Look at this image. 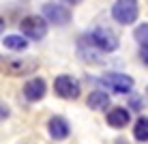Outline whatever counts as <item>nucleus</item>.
<instances>
[{
  "label": "nucleus",
  "mask_w": 148,
  "mask_h": 144,
  "mask_svg": "<svg viewBox=\"0 0 148 144\" xmlns=\"http://www.w3.org/2000/svg\"><path fill=\"white\" fill-rule=\"evenodd\" d=\"M86 43H90L92 48L101 50V52H114L118 50V37L108 28H95L86 34Z\"/></svg>",
  "instance_id": "obj_1"
},
{
  "label": "nucleus",
  "mask_w": 148,
  "mask_h": 144,
  "mask_svg": "<svg viewBox=\"0 0 148 144\" xmlns=\"http://www.w3.org/2000/svg\"><path fill=\"white\" fill-rule=\"evenodd\" d=\"M37 69V60L32 58H11V56H0V71L7 75H26Z\"/></svg>",
  "instance_id": "obj_2"
},
{
  "label": "nucleus",
  "mask_w": 148,
  "mask_h": 144,
  "mask_svg": "<svg viewBox=\"0 0 148 144\" xmlns=\"http://www.w3.org/2000/svg\"><path fill=\"white\" fill-rule=\"evenodd\" d=\"M112 15L118 24H133L140 15V7L137 0H116V4L112 7Z\"/></svg>",
  "instance_id": "obj_3"
},
{
  "label": "nucleus",
  "mask_w": 148,
  "mask_h": 144,
  "mask_svg": "<svg viewBox=\"0 0 148 144\" xmlns=\"http://www.w3.org/2000/svg\"><path fill=\"white\" fill-rule=\"evenodd\" d=\"M19 30H22L28 39L39 41V39H43L45 34H47V24H45V19L39 17V15H28V17H24L22 22H19Z\"/></svg>",
  "instance_id": "obj_4"
},
{
  "label": "nucleus",
  "mask_w": 148,
  "mask_h": 144,
  "mask_svg": "<svg viewBox=\"0 0 148 144\" xmlns=\"http://www.w3.org/2000/svg\"><path fill=\"white\" fill-rule=\"evenodd\" d=\"M99 82L103 86H108L110 90L118 92V95L131 92V88H133V78H129V75H125V73H105Z\"/></svg>",
  "instance_id": "obj_5"
},
{
  "label": "nucleus",
  "mask_w": 148,
  "mask_h": 144,
  "mask_svg": "<svg viewBox=\"0 0 148 144\" xmlns=\"http://www.w3.org/2000/svg\"><path fill=\"white\" fill-rule=\"evenodd\" d=\"M54 92L62 99H77L79 97V84L71 75H58L54 80Z\"/></svg>",
  "instance_id": "obj_6"
},
{
  "label": "nucleus",
  "mask_w": 148,
  "mask_h": 144,
  "mask_svg": "<svg viewBox=\"0 0 148 144\" xmlns=\"http://www.w3.org/2000/svg\"><path fill=\"white\" fill-rule=\"evenodd\" d=\"M43 15L49 24H56V26H64V24L71 22V11L67 7H62V4H56V2H45Z\"/></svg>",
  "instance_id": "obj_7"
},
{
  "label": "nucleus",
  "mask_w": 148,
  "mask_h": 144,
  "mask_svg": "<svg viewBox=\"0 0 148 144\" xmlns=\"http://www.w3.org/2000/svg\"><path fill=\"white\" fill-rule=\"evenodd\" d=\"M47 129H49V136H52L54 140H64V138H69V133H71L69 123L64 121L62 116H52Z\"/></svg>",
  "instance_id": "obj_8"
},
{
  "label": "nucleus",
  "mask_w": 148,
  "mask_h": 144,
  "mask_svg": "<svg viewBox=\"0 0 148 144\" xmlns=\"http://www.w3.org/2000/svg\"><path fill=\"white\" fill-rule=\"evenodd\" d=\"M45 95V80L43 78H34L26 82V86H24V97H26L28 101H39L43 99Z\"/></svg>",
  "instance_id": "obj_9"
},
{
  "label": "nucleus",
  "mask_w": 148,
  "mask_h": 144,
  "mask_svg": "<svg viewBox=\"0 0 148 144\" xmlns=\"http://www.w3.org/2000/svg\"><path fill=\"white\" fill-rule=\"evenodd\" d=\"M129 121H131V116H129V110H127V107H114V110L108 112V125L114 127V129L127 127Z\"/></svg>",
  "instance_id": "obj_10"
},
{
  "label": "nucleus",
  "mask_w": 148,
  "mask_h": 144,
  "mask_svg": "<svg viewBox=\"0 0 148 144\" xmlns=\"http://www.w3.org/2000/svg\"><path fill=\"white\" fill-rule=\"evenodd\" d=\"M88 107L90 110H105V107L110 105V95L108 92H103V90H95V92H90L88 95Z\"/></svg>",
  "instance_id": "obj_11"
},
{
  "label": "nucleus",
  "mask_w": 148,
  "mask_h": 144,
  "mask_svg": "<svg viewBox=\"0 0 148 144\" xmlns=\"http://www.w3.org/2000/svg\"><path fill=\"white\" fill-rule=\"evenodd\" d=\"M2 43H4V48L15 50V52H22V50H26V48H28V41L24 39L22 34H9V37H4V39H2Z\"/></svg>",
  "instance_id": "obj_12"
},
{
  "label": "nucleus",
  "mask_w": 148,
  "mask_h": 144,
  "mask_svg": "<svg viewBox=\"0 0 148 144\" xmlns=\"http://www.w3.org/2000/svg\"><path fill=\"white\" fill-rule=\"evenodd\" d=\"M133 136H135V140H140V142H148V116L137 118V123L133 127Z\"/></svg>",
  "instance_id": "obj_13"
},
{
  "label": "nucleus",
  "mask_w": 148,
  "mask_h": 144,
  "mask_svg": "<svg viewBox=\"0 0 148 144\" xmlns=\"http://www.w3.org/2000/svg\"><path fill=\"white\" fill-rule=\"evenodd\" d=\"M133 37L137 39V43H140L142 48H148V24H140V26L135 28Z\"/></svg>",
  "instance_id": "obj_14"
},
{
  "label": "nucleus",
  "mask_w": 148,
  "mask_h": 144,
  "mask_svg": "<svg viewBox=\"0 0 148 144\" xmlns=\"http://www.w3.org/2000/svg\"><path fill=\"white\" fill-rule=\"evenodd\" d=\"M140 56H142V63L148 65V48H142L140 50Z\"/></svg>",
  "instance_id": "obj_15"
},
{
  "label": "nucleus",
  "mask_w": 148,
  "mask_h": 144,
  "mask_svg": "<svg viewBox=\"0 0 148 144\" xmlns=\"http://www.w3.org/2000/svg\"><path fill=\"white\" fill-rule=\"evenodd\" d=\"M7 116H9V107L0 103V118H7Z\"/></svg>",
  "instance_id": "obj_16"
},
{
  "label": "nucleus",
  "mask_w": 148,
  "mask_h": 144,
  "mask_svg": "<svg viewBox=\"0 0 148 144\" xmlns=\"http://www.w3.org/2000/svg\"><path fill=\"white\" fill-rule=\"evenodd\" d=\"M64 2H69V4H79L82 0H64Z\"/></svg>",
  "instance_id": "obj_17"
},
{
  "label": "nucleus",
  "mask_w": 148,
  "mask_h": 144,
  "mask_svg": "<svg viewBox=\"0 0 148 144\" xmlns=\"http://www.w3.org/2000/svg\"><path fill=\"white\" fill-rule=\"evenodd\" d=\"M2 30H4V19L0 17V32H2Z\"/></svg>",
  "instance_id": "obj_18"
},
{
  "label": "nucleus",
  "mask_w": 148,
  "mask_h": 144,
  "mask_svg": "<svg viewBox=\"0 0 148 144\" xmlns=\"http://www.w3.org/2000/svg\"><path fill=\"white\" fill-rule=\"evenodd\" d=\"M116 144H129V142H125V140H116Z\"/></svg>",
  "instance_id": "obj_19"
},
{
  "label": "nucleus",
  "mask_w": 148,
  "mask_h": 144,
  "mask_svg": "<svg viewBox=\"0 0 148 144\" xmlns=\"http://www.w3.org/2000/svg\"><path fill=\"white\" fill-rule=\"evenodd\" d=\"M146 92H148V88H146Z\"/></svg>",
  "instance_id": "obj_20"
}]
</instances>
